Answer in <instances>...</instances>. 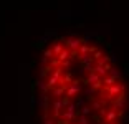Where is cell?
Wrapping results in <instances>:
<instances>
[{
	"instance_id": "1",
	"label": "cell",
	"mask_w": 129,
	"mask_h": 124,
	"mask_svg": "<svg viewBox=\"0 0 129 124\" xmlns=\"http://www.w3.org/2000/svg\"><path fill=\"white\" fill-rule=\"evenodd\" d=\"M124 89H126L124 83H116V84H113V86H109V88H101V94H103V98L109 103V101H113L116 96L124 93Z\"/></svg>"
},
{
	"instance_id": "2",
	"label": "cell",
	"mask_w": 129,
	"mask_h": 124,
	"mask_svg": "<svg viewBox=\"0 0 129 124\" xmlns=\"http://www.w3.org/2000/svg\"><path fill=\"white\" fill-rule=\"evenodd\" d=\"M80 91H81L80 81H78V79H73V83L66 88V91H64V98H68V99L73 101V98H75L76 94H80Z\"/></svg>"
},
{
	"instance_id": "3",
	"label": "cell",
	"mask_w": 129,
	"mask_h": 124,
	"mask_svg": "<svg viewBox=\"0 0 129 124\" xmlns=\"http://www.w3.org/2000/svg\"><path fill=\"white\" fill-rule=\"evenodd\" d=\"M81 45H83V38H78V37H71V38H68V40L64 41V48L70 50L71 55L78 51V48H80Z\"/></svg>"
},
{
	"instance_id": "4",
	"label": "cell",
	"mask_w": 129,
	"mask_h": 124,
	"mask_svg": "<svg viewBox=\"0 0 129 124\" xmlns=\"http://www.w3.org/2000/svg\"><path fill=\"white\" fill-rule=\"evenodd\" d=\"M119 117H121V114H119L118 111H114L113 108H109L106 111V114L103 116L101 124H109V122H114V121H119Z\"/></svg>"
},
{
	"instance_id": "5",
	"label": "cell",
	"mask_w": 129,
	"mask_h": 124,
	"mask_svg": "<svg viewBox=\"0 0 129 124\" xmlns=\"http://www.w3.org/2000/svg\"><path fill=\"white\" fill-rule=\"evenodd\" d=\"M111 104H113L111 108H113L114 111H118V109H119V111H122V109L126 108V94L121 93L119 96H116V98L111 101Z\"/></svg>"
},
{
	"instance_id": "6",
	"label": "cell",
	"mask_w": 129,
	"mask_h": 124,
	"mask_svg": "<svg viewBox=\"0 0 129 124\" xmlns=\"http://www.w3.org/2000/svg\"><path fill=\"white\" fill-rule=\"evenodd\" d=\"M63 109H64V106H63V98L55 99V101H53V109H51V119H53V121L58 119Z\"/></svg>"
},
{
	"instance_id": "7",
	"label": "cell",
	"mask_w": 129,
	"mask_h": 124,
	"mask_svg": "<svg viewBox=\"0 0 129 124\" xmlns=\"http://www.w3.org/2000/svg\"><path fill=\"white\" fill-rule=\"evenodd\" d=\"M104 108H108V101L104 98H99V99H94L93 101V104H91V109H96V111H103Z\"/></svg>"
},
{
	"instance_id": "8",
	"label": "cell",
	"mask_w": 129,
	"mask_h": 124,
	"mask_svg": "<svg viewBox=\"0 0 129 124\" xmlns=\"http://www.w3.org/2000/svg\"><path fill=\"white\" fill-rule=\"evenodd\" d=\"M71 51H70V50H66V48H63V51H61L60 53V55H58V56H56V61H58V63H64V61H70V60H71Z\"/></svg>"
},
{
	"instance_id": "9",
	"label": "cell",
	"mask_w": 129,
	"mask_h": 124,
	"mask_svg": "<svg viewBox=\"0 0 129 124\" xmlns=\"http://www.w3.org/2000/svg\"><path fill=\"white\" fill-rule=\"evenodd\" d=\"M66 88L68 86H56L55 89H51V96H53V99H60V98H63L64 96V91H66Z\"/></svg>"
},
{
	"instance_id": "10",
	"label": "cell",
	"mask_w": 129,
	"mask_h": 124,
	"mask_svg": "<svg viewBox=\"0 0 129 124\" xmlns=\"http://www.w3.org/2000/svg\"><path fill=\"white\" fill-rule=\"evenodd\" d=\"M99 81H101V78H99L94 71H89V73H88V76H86V79H84V83L89 84V86H93L94 83H99Z\"/></svg>"
},
{
	"instance_id": "11",
	"label": "cell",
	"mask_w": 129,
	"mask_h": 124,
	"mask_svg": "<svg viewBox=\"0 0 129 124\" xmlns=\"http://www.w3.org/2000/svg\"><path fill=\"white\" fill-rule=\"evenodd\" d=\"M101 83H103V88H109V86H113V84H116L118 81L108 75V76H104V78H101Z\"/></svg>"
},
{
	"instance_id": "12",
	"label": "cell",
	"mask_w": 129,
	"mask_h": 124,
	"mask_svg": "<svg viewBox=\"0 0 129 124\" xmlns=\"http://www.w3.org/2000/svg\"><path fill=\"white\" fill-rule=\"evenodd\" d=\"M63 48H64V45L61 43V41H56L53 45V48H51V51H53V58H56L58 55H60L61 51H63Z\"/></svg>"
},
{
	"instance_id": "13",
	"label": "cell",
	"mask_w": 129,
	"mask_h": 124,
	"mask_svg": "<svg viewBox=\"0 0 129 124\" xmlns=\"http://www.w3.org/2000/svg\"><path fill=\"white\" fill-rule=\"evenodd\" d=\"M103 56H104V53H103L101 50H98V48H96V50H94V53H93V56H91V58H93V61H99V60H101Z\"/></svg>"
},
{
	"instance_id": "14",
	"label": "cell",
	"mask_w": 129,
	"mask_h": 124,
	"mask_svg": "<svg viewBox=\"0 0 129 124\" xmlns=\"http://www.w3.org/2000/svg\"><path fill=\"white\" fill-rule=\"evenodd\" d=\"M50 58H53V51H51V48H46L45 53H43V63H46Z\"/></svg>"
},
{
	"instance_id": "15",
	"label": "cell",
	"mask_w": 129,
	"mask_h": 124,
	"mask_svg": "<svg viewBox=\"0 0 129 124\" xmlns=\"http://www.w3.org/2000/svg\"><path fill=\"white\" fill-rule=\"evenodd\" d=\"M50 73H51V65H48V66H43V68H42V73H40V76H42V78H45L46 75L50 76Z\"/></svg>"
},
{
	"instance_id": "16",
	"label": "cell",
	"mask_w": 129,
	"mask_h": 124,
	"mask_svg": "<svg viewBox=\"0 0 129 124\" xmlns=\"http://www.w3.org/2000/svg\"><path fill=\"white\" fill-rule=\"evenodd\" d=\"M37 86L40 88L43 93H46V91H48V88H46V83H45V81H38V83H37Z\"/></svg>"
},
{
	"instance_id": "17",
	"label": "cell",
	"mask_w": 129,
	"mask_h": 124,
	"mask_svg": "<svg viewBox=\"0 0 129 124\" xmlns=\"http://www.w3.org/2000/svg\"><path fill=\"white\" fill-rule=\"evenodd\" d=\"M89 113H91V108H89V106H84V108H81V116H88Z\"/></svg>"
},
{
	"instance_id": "18",
	"label": "cell",
	"mask_w": 129,
	"mask_h": 124,
	"mask_svg": "<svg viewBox=\"0 0 129 124\" xmlns=\"http://www.w3.org/2000/svg\"><path fill=\"white\" fill-rule=\"evenodd\" d=\"M108 61H109V56H103L101 60H99V61H96V63H98L99 66H103V65H106Z\"/></svg>"
},
{
	"instance_id": "19",
	"label": "cell",
	"mask_w": 129,
	"mask_h": 124,
	"mask_svg": "<svg viewBox=\"0 0 129 124\" xmlns=\"http://www.w3.org/2000/svg\"><path fill=\"white\" fill-rule=\"evenodd\" d=\"M43 124H55V121L53 119H45V121H43Z\"/></svg>"
},
{
	"instance_id": "20",
	"label": "cell",
	"mask_w": 129,
	"mask_h": 124,
	"mask_svg": "<svg viewBox=\"0 0 129 124\" xmlns=\"http://www.w3.org/2000/svg\"><path fill=\"white\" fill-rule=\"evenodd\" d=\"M109 124H121L119 121H114V122H109Z\"/></svg>"
}]
</instances>
